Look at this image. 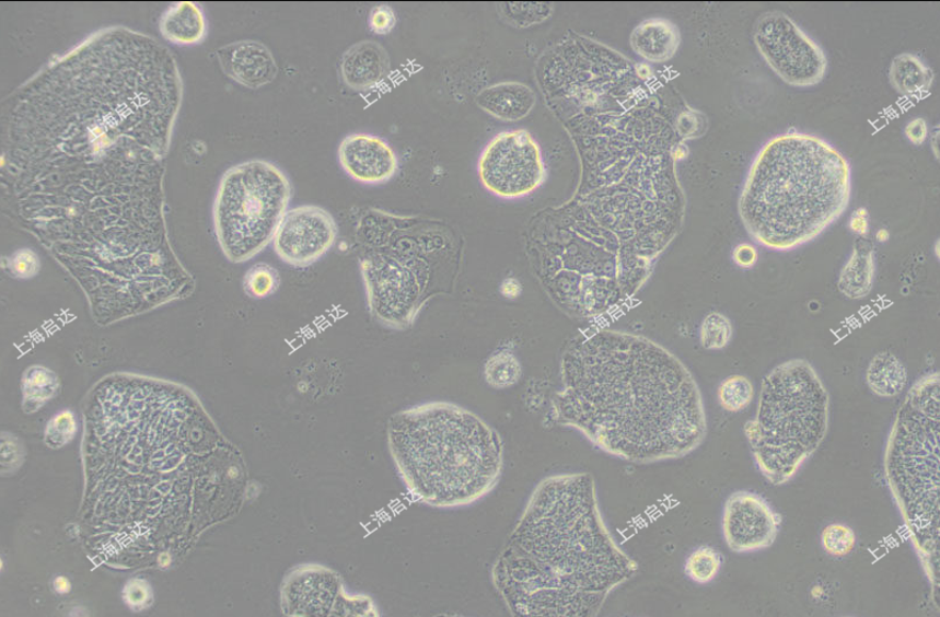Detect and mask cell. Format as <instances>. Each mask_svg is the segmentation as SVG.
Returning <instances> with one entry per match:
<instances>
[{"label":"cell","mask_w":940,"mask_h":617,"mask_svg":"<svg viewBox=\"0 0 940 617\" xmlns=\"http://www.w3.org/2000/svg\"><path fill=\"white\" fill-rule=\"evenodd\" d=\"M553 420L603 452L649 464L682 458L707 433L701 392L666 348L617 330L573 340L560 361Z\"/></svg>","instance_id":"1"},{"label":"cell","mask_w":940,"mask_h":617,"mask_svg":"<svg viewBox=\"0 0 940 617\" xmlns=\"http://www.w3.org/2000/svg\"><path fill=\"white\" fill-rule=\"evenodd\" d=\"M638 570L605 525L595 479L580 473L538 484L491 578L513 616L595 617Z\"/></svg>","instance_id":"2"},{"label":"cell","mask_w":940,"mask_h":617,"mask_svg":"<svg viewBox=\"0 0 940 617\" xmlns=\"http://www.w3.org/2000/svg\"><path fill=\"white\" fill-rule=\"evenodd\" d=\"M851 166L815 136L790 131L770 139L754 158L739 198L748 235L774 252L817 238L848 209Z\"/></svg>","instance_id":"3"},{"label":"cell","mask_w":940,"mask_h":617,"mask_svg":"<svg viewBox=\"0 0 940 617\" xmlns=\"http://www.w3.org/2000/svg\"><path fill=\"white\" fill-rule=\"evenodd\" d=\"M387 441L408 491L428 507L475 503L497 487L503 470L499 432L454 404L430 403L394 414Z\"/></svg>","instance_id":"4"},{"label":"cell","mask_w":940,"mask_h":617,"mask_svg":"<svg viewBox=\"0 0 940 617\" xmlns=\"http://www.w3.org/2000/svg\"><path fill=\"white\" fill-rule=\"evenodd\" d=\"M438 235L410 217L372 211L361 220L360 271L378 323L408 329L433 298L450 292Z\"/></svg>","instance_id":"5"},{"label":"cell","mask_w":940,"mask_h":617,"mask_svg":"<svg viewBox=\"0 0 940 617\" xmlns=\"http://www.w3.org/2000/svg\"><path fill=\"white\" fill-rule=\"evenodd\" d=\"M939 374L915 382L895 417L884 472L929 579L939 582Z\"/></svg>","instance_id":"6"},{"label":"cell","mask_w":940,"mask_h":617,"mask_svg":"<svg viewBox=\"0 0 940 617\" xmlns=\"http://www.w3.org/2000/svg\"><path fill=\"white\" fill-rule=\"evenodd\" d=\"M831 398L814 366L786 361L763 380L756 415L744 427L758 470L773 486L793 478L827 436Z\"/></svg>","instance_id":"7"},{"label":"cell","mask_w":940,"mask_h":617,"mask_svg":"<svg viewBox=\"0 0 940 617\" xmlns=\"http://www.w3.org/2000/svg\"><path fill=\"white\" fill-rule=\"evenodd\" d=\"M291 197L289 176L272 162L251 160L230 168L213 203V224L227 259L240 264L263 252L274 241Z\"/></svg>","instance_id":"8"},{"label":"cell","mask_w":940,"mask_h":617,"mask_svg":"<svg viewBox=\"0 0 940 617\" xmlns=\"http://www.w3.org/2000/svg\"><path fill=\"white\" fill-rule=\"evenodd\" d=\"M753 40L771 71L791 88H813L826 77L828 59L822 47L781 11L758 16Z\"/></svg>","instance_id":"9"},{"label":"cell","mask_w":940,"mask_h":617,"mask_svg":"<svg viewBox=\"0 0 940 617\" xmlns=\"http://www.w3.org/2000/svg\"><path fill=\"white\" fill-rule=\"evenodd\" d=\"M546 176L538 144L525 130L503 131L484 149L478 160L483 186L502 198L535 191Z\"/></svg>","instance_id":"10"},{"label":"cell","mask_w":940,"mask_h":617,"mask_svg":"<svg viewBox=\"0 0 940 617\" xmlns=\"http://www.w3.org/2000/svg\"><path fill=\"white\" fill-rule=\"evenodd\" d=\"M357 605L372 606L369 597H350L334 571L317 564L299 567L286 579L282 607L292 616H338L340 610L357 615Z\"/></svg>","instance_id":"11"},{"label":"cell","mask_w":940,"mask_h":617,"mask_svg":"<svg viewBox=\"0 0 940 617\" xmlns=\"http://www.w3.org/2000/svg\"><path fill=\"white\" fill-rule=\"evenodd\" d=\"M337 236L332 213L317 206H301L286 213L276 231L274 249L293 268H307L334 247Z\"/></svg>","instance_id":"12"},{"label":"cell","mask_w":940,"mask_h":617,"mask_svg":"<svg viewBox=\"0 0 940 617\" xmlns=\"http://www.w3.org/2000/svg\"><path fill=\"white\" fill-rule=\"evenodd\" d=\"M780 523L779 515L758 494L739 491L724 504L723 537L735 554L770 547L778 538Z\"/></svg>","instance_id":"13"},{"label":"cell","mask_w":940,"mask_h":617,"mask_svg":"<svg viewBox=\"0 0 940 617\" xmlns=\"http://www.w3.org/2000/svg\"><path fill=\"white\" fill-rule=\"evenodd\" d=\"M338 160L341 168L362 185H384L399 170V160L394 149L382 138L356 132L339 144Z\"/></svg>","instance_id":"14"},{"label":"cell","mask_w":940,"mask_h":617,"mask_svg":"<svg viewBox=\"0 0 940 617\" xmlns=\"http://www.w3.org/2000/svg\"><path fill=\"white\" fill-rule=\"evenodd\" d=\"M221 69L240 85L258 90L269 85L277 74L278 65L270 49L257 40H240L218 51Z\"/></svg>","instance_id":"15"},{"label":"cell","mask_w":940,"mask_h":617,"mask_svg":"<svg viewBox=\"0 0 940 617\" xmlns=\"http://www.w3.org/2000/svg\"><path fill=\"white\" fill-rule=\"evenodd\" d=\"M340 74L345 85L353 91H371L381 86L391 74L390 55L376 42H359L343 55Z\"/></svg>","instance_id":"16"},{"label":"cell","mask_w":940,"mask_h":617,"mask_svg":"<svg viewBox=\"0 0 940 617\" xmlns=\"http://www.w3.org/2000/svg\"><path fill=\"white\" fill-rule=\"evenodd\" d=\"M476 103L494 118L519 121L533 110L536 95L522 83L504 82L485 89L477 95Z\"/></svg>","instance_id":"17"},{"label":"cell","mask_w":940,"mask_h":617,"mask_svg":"<svg viewBox=\"0 0 940 617\" xmlns=\"http://www.w3.org/2000/svg\"><path fill=\"white\" fill-rule=\"evenodd\" d=\"M681 33L666 20H648L633 32L631 46L635 53L653 62H663L677 54Z\"/></svg>","instance_id":"18"},{"label":"cell","mask_w":940,"mask_h":617,"mask_svg":"<svg viewBox=\"0 0 940 617\" xmlns=\"http://www.w3.org/2000/svg\"><path fill=\"white\" fill-rule=\"evenodd\" d=\"M160 31L169 42L177 45L201 43L207 33L206 16L194 3H175L161 16Z\"/></svg>","instance_id":"19"},{"label":"cell","mask_w":940,"mask_h":617,"mask_svg":"<svg viewBox=\"0 0 940 617\" xmlns=\"http://www.w3.org/2000/svg\"><path fill=\"white\" fill-rule=\"evenodd\" d=\"M875 277V258L873 246L864 237L856 241L854 253L840 271L837 288L840 293L852 300L867 296Z\"/></svg>","instance_id":"20"},{"label":"cell","mask_w":940,"mask_h":617,"mask_svg":"<svg viewBox=\"0 0 940 617\" xmlns=\"http://www.w3.org/2000/svg\"><path fill=\"white\" fill-rule=\"evenodd\" d=\"M870 391L880 397H895L908 385V371L893 353L881 352L872 358L867 370Z\"/></svg>","instance_id":"21"},{"label":"cell","mask_w":940,"mask_h":617,"mask_svg":"<svg viewBox=\"0 0 940 617\" xmlns=\"http://www.w3.org/2000/svg\"><path fill=\"white\" fill-rule=\"evenodd\" d=\"M893 88L905 96L926 94L932 86L935 74L918 57L910 54L896 56L889 69Z\"/></svg>","instance_id":"22"},{"label":"cell","mask_w":940,"mask_h":617,"mask_svg":"<svg viewBox=\"0 0 940 617\" xmlns=\"http://www.w3.org/2000/svg\"><path fill=\"white\" fill-rule=\"evenodd\" d=\"M59 389L58 376L43 365H33L23 377V408L27 414L37 411Z\"/></svg>","instance_id":"23"},{"label":"cell","mask_w":940,"mask_h":617,"mask_svg":"<svg viewBox=\"0 0 940 617\" xmlns=\"http://www.w3.org/2000/svg\"><path fill=\"white\" fill-rule=\"evenodd\" d=\"M485 380L494 389H507L517 385L523 370L518 357L508 349L499 350L489 357L485 364Z\"/></svg>","instance_id":"24"},{"label":"cell","mask_w":940,"mask_h":617,"mask_svg":"<svg viewBox=\"0 0 940 617\" xmlns=\"http://www.w3.org/2000/svg\"><path fill=\"white\" fill-rule=\"evenodd\" d=\"M754 397V387L744 375H733L721 382L718 389L720 406L730 412L746 409Z\"/></svg>","instance_id":"25"},{"label":"cell","mask_w":940,"mask_h":617,"mask_svg":"<svg viewBox=\"0 0 940 617\" xmlns=\"http://www.w3.org/2000/svg\"><path fill=\"white\" fill-rule=\"evenodd\" d=\"M721 557L712 547L701 546L692 554L686 560L685 573L697 583L711 582L718 575L721 569Z\"/></svg>","instance_id":"26"},{"label":"cell","mask_w":940,"mask_h":617,"mask_svg":"<svg viewBox=\"0 0 940 617\" xmlns=\"http://www.w3.org/2000/svg\"><path fill=\"white\" fill-rule=\"evenodd\" d=\"M279 287V272L266 263L254 265L244 277V292L253 299L268 298L275 294Z\"/></svg>","instance_id":"27"},{"label":"cell","mask_w":940,"mask_h":617,"mask_svg":"<svg viewBox=\"0 0 940 617\" xmlns=\"http://www.w3.org/2000/svg\"><path fill=\"white\" fill-rule=\"evenodd\" d=\"M733 338V325L728 316L711 312L705 316L700 327V342L705 349L719 350L728 347Z\"/></svg>","instance_id":"28"},{"label":"cell","mask_w":940,"mask_h":617,"mask_svg":"<svg viewBox=\"0 0 940 617\" xmlns=\"http://www.w3.org/2000/svg\"><path fill=\"white\" fill-rule=\"evenodd\" d=\"M501 8L504 20L517 27L542 23L553 12V5L549 3H503Z\"/></svg>","instance_id":"29"},{"label":"cell","mask_w":940,"mask_h":617,"mask_svg":"<svg viewBox=\"0 0 940 617\" xmlns=\"http://www.w3.org/2000/svg\"><path fill=\"white\" fill-rule=\"evenodd\" d=\"M855 544V533L847 525L832 524L822 532L823 548L831 556L845 557L851 552Z\"/></svg>","instance_id":"30"},{"label":"cell","mask_w":940,"mask_h":617,"mask_svg":"<svg viewBox=\"0 0 940 617\" xmlns=\"http://www.w3.org/2000/svg\"><path fill=\"white\" fill-rule=\"evenodd\" d=\"M77 428L76 416L72 411L66 410L56 415L47 424L46 444L57 449L69 443L76 436Z\"/></svg>","instance_id":"31"},{"label":"cell","mask_w":940,"mask_h":617,"mask_svg":"<svg viewBox=\"0 0 940 617\" xmlns=\"http://www.w3.org/2000/svg\"><path fill=\"white\" fill-rule=\"evenodd\" d=\"M5 269L9 275L16 279H31L36 277L40 270L38 255L31 248H22L7 258Z\"/></svg>","instance_id":"32"},{"label":"cell","mask_w":940,"mask_h":617,"mask_svg":"<svg viewBox=\"0 0 940 617\" xmlns=\"http://www.w3.org/2000/svg\"><path fill=\"white\" fill-rule=\"evenodd\" d=\"M680 136L686 140L698 139L707 130V119L697 110H686L680 115L677 121Z\"/></svg>","instance_id":"33"},{"label":"cell","mask_w":940,"mask_h":617,"mask_svg":"<svg viewBox=\"0 0 940 617\" xmlns=\"http://www.w3.org/2000/svg\"><path fill=\"white\" fill-rule=\"evenodd\" d=\"M397 24V15L388 5L375 7L369 16L370 28L375 35L386 36Z\"/></svg>","instance_id":"34"},{"label":"cell","mask_w":940,"mask_h":617,"mask_svg":"<svg viewBox=\"0 0 940 617\" xmlns=\"http://www.w3.org/2000/svg\"><path fill=\"white\" fill-rule=\"evenodd\" d=\"M152 593L147 583L141 580L130 581L125 589V599L129 607L142 609L150 604Z\"/></svg>","instance_id":"35"},{"label":"cell","mask_w":940,"mask_h":617,"mask_svg":"<svg viewBox=\"0 0 940 617\" xmlns=\"http://www.w3.org/2000/svg\"><path fill=\"white\" fill-rule=\"evenodd\" d=\"M758 259V253L754 245L739 244L733 249V260L742 269H751Z\"/></svg>","instance_id":"36"},{"label":"cell","mask_w":940,"mask_h":617,"mask_svg":"<svg viewBox=\"0 0 940 617\" xmlns=\"http://www.w3.org/2000/svg\"><path fill=\"white\" fill-rule=\"evenodd\" d=\"M904 131L905 137L908 138V140L916 145L925 143L929 137L928 124L925 119L921 118H917L910 121L908 125H906Z\"/></svg>","instance_id":"37"},{"label":"cell","mask_w":940,"mask_h":617,"mask_svg":"<svg viewBox=\"0 0 940 617\" xmlns=\"http://www.w3.org/2000/svg\"><path fill=\"white\" fill-rule=\"evenodd\" d=\"M850 229L856 232L857 235L862 237L867 235L869 231V214L867 209L860 208L852 213Z\"/></svg>","instance_id":"38"},{"label":"cell","mask_w":940,"mask_h":617,"mask_svg":"<svg viewBox=\"0 0 940 617\" xmlns=\"http://www.w3.org/2000/svg\"><path fill=\"white\" fill-rule=\"evenodd\" d=\"M500 291L508 299H515L521 294L522 288L517 279L509 278L501 283Z\"/></svg>","instance_id":"39"},{"label":"cell","mask_w":940,"mask_h":617,"mask_svg":"<svg viewBox=\"0 0 940 617\" xmlns=\"http://www.w3.org/2000/svg\"><path fill=\"white\" fill-rule=\"evenodd\" d=\"M54 586L59 594H68L71 591V583L65 577H58L55 580Z\"/></svg>","instance_id":"40"},{"label":"cell","mask_w":940,"mask_h":617,"mask_svg":"<svg viewBox=\"0 0 940 617\" xmlns=\"http://www.w3.org/2000/svg\"><path fill=\"white\" fill-rule=\"evenodd\" d=\"M159 561H160V566L163 567V569H166V567H169L171 564L172 559H171L170 555L163 554L160 556Z\"/></svg>","instance_id":"41"},{"label":"cell","mask_w":940,"mask_h":617,"mask_svg":"<svg viewBox=\"0 0 940 617\" xmlns=\"http://www.w3.org/2000/svg\"><path fill=\"white\" fill-rule=\"evenodd\" d=\"M889 238V233L885 230H880L878 232V240L880 242H885Z\"/></svg>","instance_id":"42"}]
</instances>
